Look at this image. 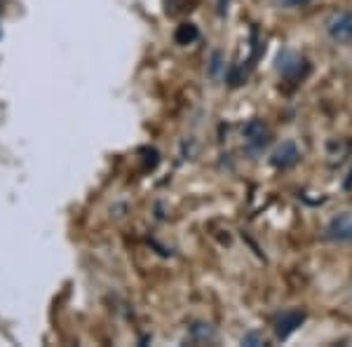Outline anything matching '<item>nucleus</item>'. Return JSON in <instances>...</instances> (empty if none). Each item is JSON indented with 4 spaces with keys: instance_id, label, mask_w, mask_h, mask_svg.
<instances>
[{
    "instance_id": "obj_1",
    "label": "nucleus",
    "mask_w": 352,
    "mask_h": 347,
    "mask_svg": "<svg viewBox=\"0 0 352 347\" xmlns=\"http://www.w3.org/2000/svg\"><path fill=\"white\" fill-rule=\"evenodd\" d=\"M327 33L331 41L352 45V12H338L327 21Z\"/></svg>"
},
{
    "instance_id": "obj_2",
    "label": "nucleus",
    "mask_w": 352,
    "mask_h": 347,
    "mask_svg": "<svg viewBox=\"0 0 352 347\" xmlns=\"http://www.w3.org/2000/svg\"><path fill=\"white\" fill-rule=\"evenodd\" d=\"M327 237L336 242H352V214H338L329 221L327 225Z\"/></svg>"
},
{
    "instance_id": "obj_3",
    "label": "nucleus",
    "mask_w": 352,
    "mask_h": 347,
    "mask_svg": "<svg viewBox=\"0 0 352 347\" xmlns=\"http://www.w3.org/2000/svg\"><path fill=\"white\" fill-rule=\"evenodd\" d=\"M303 322H305V312H300V310L285 312V315L277 317V322H275V333H277V338H280V340H287L289 335L296 331V328H298Z\"/></svg>"
},
{
    "instance_id": "obj_4",
    "label": "nucleus",
    "mask_w": 352,
    "mask_h": 347,
    "mask_svg": "<svg viewBox=\"0 0 352 347\" xmlns=\"http://www.w3.org/2000/svg\"><path fill=\"white\" fill-rule=\"evenodd\" d=\"M296 160H298V150L294 144H282L272 153V164H275V167L287 169V167H292V164H296Z\"/></svg>"
},
{
    "instance_id": "obj_5",
    "label": "nucleus",
    "mask_w": 352,
    "mask_h": 347,
    "mask_svg": "<svg viewBox=\"0 0 352 347\" xmlns=\"http://www.w3.org/2000/svg\"><path fill=\"white\" fill-rule=\"evenodd\" d=\"M244 134H247V139L252 141V144H256V146L268 144V129H265L261 122H249L247 129H244Z\"/></svg>"
},
{
    "instance_id": "obj_6",
    "label": "nucleus",
    "mask_w": 352,
    "mask_h": 347,
    "mask_svg": "<svg viewBox=\"0 0 352 347\" xmlns=\"http://www.w3.org/2000/svg\"><path fill=\"white\" fill-rule=\"evenodd\" d=\"M195 38H197V31L192 24H184L179 28V33H176V41L179 43H190V41H195Z\"/></svg>"
},
{
    "instance_id": "obj_7",
    "label": "nucleus",
    "mask_w": 352,
    "mask_h": 347,
    "mask_svg": "<svg viewBox=\"0 0 352 347\" xmlns=\"http://www.w3.org/2000/svg\"><path fill=\"white\" fill-rule=\"evenodd\" d=\"M242 345H263V338H258L256 333H249L242 338Z\"/></svg>"
},
{
    "instance_id": "obj_8",
    "label": "nucleus",
    "mask_w": 352,
    "mask_h": 347,
    "mask_svg": "<svg viewBox=\"0 0 352 347\" xmlns=\"http://www.w3.org/2000/svg\"><path fill=\"white\" fill-rule=\"evenodd\" d=\"M285 5H289V8H296V5H305V3H310V0H282Z\"/></svg>"
}]
</instances>
